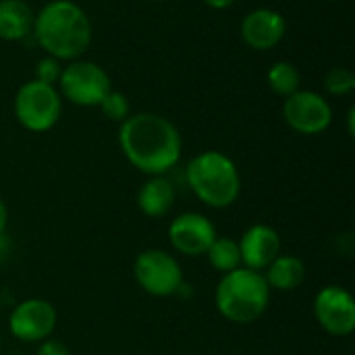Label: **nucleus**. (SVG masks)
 Masks as SVG:
<instances>
[{
    "label": "nucleus",
    "instance_id": "obj_2",
    "mask_svg": "<svg viewBox=\"0 0 355 355\" xmlns=\"http://www.w3.org/2000/svg\"><path fill=\"white\" fill-rule=\"evenodd\" d=\"M40 48L56 60H77L92 44V23L71 0H52L35 17L31 29Z\"/></svg>",
    "mask_w": 355,
    "mask_h": 355
},
{
    "label": "nucleus",
    "instance_id": "obj_9",
    "mask_svg": "<svg viewBox=\"0 0 355 355\" xmlns=\"http://www.w3.org/2000/svg\"><path fill=\"white\" fill-rule=\"evenodd\" d=\"M58 322L56 308L42 297H29L19 302L8 316V331L17 341L40 343L52 337Z\"/></svg>",
    "mask_w": 355,
    "mask_h": 355
},
{
    "label": "nucleus",
    "instance_id": "obj_22",
    "mask_svg": "<svg viewBox=\"0 0 355 355\" xmlns=\"http://www.w3.org/2000/svg\"><path fill=\"white\" fill-rule=\"evenodd\" d=\"M35 355H71V352H69V347L62 341L48 337V339H44V341L37 343Z\"/></svg>",
    "mask_w": 355,
    "mask_h": 355
},
{
    "label": "nucleus",
    "instance_id": "obj_11",
    "mask_svg": "<svg viewBox=\"0 0 355 355\" xmlns=\"http://www.w3.org/2000/svg\"><path fill=\"white\" fill-rule=\"evenodd\" d=\"M216 237L218 233L214 223L202 212H183L168 225V241L173 250L187 258L206 256Z\"/></svg>",
    "mask_w": 355,
    "mask_h": 355
},
{
    "label": "nucleus",
    "instance_id": "obj_10",
    "mask_svg": "<svg viewBox=\"0 0 355 355\" xmlns=\"http://www.w3.org/2000/svg\"><path fill=\"white\" fill-rule=\"evenodd\" d=\"M314 318L333 337H349L355 331V300L341 285H327L314 297Z\"/></svg>",
    "mask_w": 355,
    "mask_h": 355
},
{
    "label": "nucleus",
    "instance_id": "obj_23",
    "mask_svg": "<svg viewBox=\"0 0 355 355\" xmlns=\"http://www.w3.org/2000/svg\"><path fill=\"white\" fill-rule=\"evenodd\" d=\"M6 225H8V208H6L4 200L0 198V239L6 231Z\"/></svg>",
    "mask_w": 355,
    "mask_h": 355
},
{
    "label": "nucleus",
    "instance_id": "obj_14",
    "mask_svg": "<svg viewBox=\"0 0 355 355\" xmlns=\"http://www.w3.org/2000/svg\"><path fill=\"white\" fill-rule=\"evenodd\" d=\"M177 193L175 185L166 179V175L148 177V181L137 191V208L148 218H162L175 206Z\"/></svg>",
    "mask_w": 355,
    "mask_h": 355
},
{
    "label": "nucleus",
    "instance_id": "obj_20",
    "mask_svg": "<svg viewBox=\"0 0 355 355\" xmlns=\"http://www.w3.org/2000/svg\"><path fill=\"white\" fill-rule=\"evenodd\" d=\"M100 108H102V114L110 121H116V123H123L129 114H131V106H129V100L125 94L116 92V89H110L106 94V98L100 102Z\"/></svg>",
    "mask_w": 355,
    "mask_h": 355
},
{
    "label": "nucleus",
    "instance_id": "obj_4",
    "mask_svg": "<svg viewBox=\"0 0 355 355\" xmlns=\"http://www.w3.org/2000/svg\"><path fill=\"white\" fill-rule=\"evenodd\" d=\"M187 185L193 196L210 208H229L241 193V177L237 164L218 150L196 154L185 171Z\"/></svg>",
    "mask_w": 355,
    "mask_h": 355
},
{
    "label": "nucleus",
    "instance_id": "obj_13",
    "mask_svg": "<svg viewBox=\"0 0 355 355\" xmlns=\"http://www.w3.org/2000/svg\"><path fill=\"white\" fill-rule=\"evenodd\" d=\"M287 31V21L279 10L256 8L248 12L241 21V37L252 50H270L275 48Z\"/></svg>",
    "mask_w": 355,
    "mask_h": 355
},
{
    "label": "nucleus",
    "instance_id": "obj_3",
    "mask_svg": "<svg viewBox=\"0 0 355 355\" xmlns=\"http://www.w3.org/2000/svg\"><path fill=\"white\" fill-rule=\"evenodd\" d=\"M272 289L262 272L237 268L220 275L214 291V306L218 314L233 324H252L264 316L270 306Z\"/></svg>",
    "mask_w": 355,
    "mask_h": 355
},
{
    "label": "nucleus",
    "instance_id": "obj_19",
    "mask_svg": "<svg viewBox=\"0 0 355 355\" xmlns=\"http://www.w3.org/2000/svg\"><path fill=\"white\" fill-rule=\"evenodd\" d=\"M324 87L333 96H347L355 89L354 71L345 67H333L324 77Z\"/></svg>",
    "mask_w": 355,
    "mask_h": 355
},
{
    "label": "nucleus",
    "instance_id": "obj_12",
    "mask_svg": "<svg viewBox=\"0 0 355 355\" xmlns=\"http://www.w3.org/2000/svg\"><path fill=\"white\" fill-rule=\"evenodd\" d=\"M237 243L241 254V266L256 272H264L270 262L281 254V235L264 223L248 227Z\"/></svg>",
    "mask_w": 355,
    "mask_h": 355
},
{
    "label": "nucleus",
    "instance_id": "obj_7",
    "mask_svg": "<svg viewBox=\"0 0 355 355\" xmlns=\"http://www.w3.org/2000/svg\"><path fill=\"white\" fill-rule=\"evenodd\" d=\"M58 94L77 106H100L112 89L108 73L92 60H71L60 73Z\"/></svg>",
    "mask_w": 355,
    "mask_h": 355
},
{
    "label": "nucleus",
    "instance_id": "obj_17",
    "mask_svg": "<svg viewBox=\"0 0 355 355\" xmlns=\"http://www.w3.org/2000/svg\"><path fill=\"white\" fill-rule=\"evenodd\" d=\"M206 258H208L210 266L220 275H227V272H233V270L241 268L239 243H237V239H233L229 235H225V237L218 235L212 241V245L208 248Z\"/></svg>",
    "mask_w": 355,
    "mask_h": 355
},
{
    "label": "nucleus",
    "instance_id": "obj_27",
    "mask_svg": "<svg viewBox=\"0 0 355 355\" xmlns=\"http://www.w3.org/2000/svg\"><path fill=\"white\" fill-rule=\"evenodd\" d=\"M156 2H158V0H156Z\"/></svg>",
    "mask_w": 355,
    "mask_h": 355
},
{
    "label": "nucleus",
    "instance_id": "obj_5",
    "mask_svg": "<svg viewBox=\"0 0 355 355\" xmlns=\"http://www.w3.org/2000/svg\"><path fill=\"white\" fill-rule=\"evenodd\" d=\"M12 108L15 119L23 129L31 133H44L58 123L62 98L54 85L31 79L17 89Z\"/></svg>",
    "mask_w": 355,
    "mask_h": 355
},
{
    "label": "nucleus",
    "instance_id": "obj_1",
    "mask_svg": "<svg viewBox=\"0 0 355 355\" xmlns=\"http://www.w3.org/2000/svg\"><path fill=\"white\" fill-rule=\"evenodd\" d=\"M119 146L133 168L148 177L166 175L183 154L179 129L154 112L129 114L119 129Z\"/></svg>",
    "mask_w": 355,
    "mask_h": 355
},
{
    "label": "nucleus",
    "instance_id": "obj_15",
    "mask_svg": "<svg viewBox=\"0 0 355 355\" xmlns=\"http://www.w3.org/2000/svg\"><path fill=\"white\" fill-rule=\"evenodd\" d=\"M268 287L275 291H295L304 285L308 268L306 262L295 254H279L270 266L262 272Z\"/></svg>",
    "mask_w": 355,
    "mask_h": 355
},
{
    "label": "nucleus",
    "instance_id": "obj_6",
    "mask_svg": "<svg viewBox=\"0 0 355 355\" xmlns=\"http://www.w3.org/2000/svg\"><path fill=\"white\" fill-rule=\"evenodd\" d=\"M133 279L152 297H173L183 287V268L173 254L152 248L133 260Z\"/></svg>",
    "mask_w": 355,
    "mask_h": 355
},
{
    "label": "nucleus",
    "instance_id": "obj_25",
    "mask_svg": "<svg viewBox=\"0 0 355 355\" xmlns=\"http://www.w3.org/2000/svg\"><path fill=\"white\" fill-rule=\"evenodd\" d=\"M354 116L355 108H349V114H347V129H349V135H354Z\"/></svg>",
    "mask_w": 355,
    "mask_h": 355
},
{
    "label": "nucleus",
    "instance_id": "obj_21",
    "mask_svg": "<svg viewBox=\"0 0 355 355\" xmlns=\"http://www.w3.org/2000/svg\"><path fill=\"white\" fill-rule=\"evenodd\" d=\"M60 73H62L60 60H56L52 56H46V58L35 62V77L33 79L42 81V83H48V85H54V83H58Z\"/></svg>",
    "mask_w": 355,
    "mask_h": 355
},
{
    "label": "nucleus",
    "instance_id": "obj_26",
    "mask_svg": "<svg viewBox=\"0 0 355 355\" xmlns=\"http://www.w3.org/2000/svg\"><path fill=\"white\" fill-rule=\"evenodd\" d=\"M331 2H337V0H331Z\"/></svg>",
    "mask_w": 355,
    "mask_h": 355
},
{
    "label": "nucleus",
    "instance_id": "obj_16",
    "mask_svg": "<svg viewBox=\"0 0 355 355\" xmlns=\"http://www.w3.org/2000/svg\"><path fill=\"white\" fill-rule=\"evenodd\" d=\"M33 10L23 0H0V40L17 42L31 33Z\"/></svg>",
    "mask_w": 355,
    "mask_h": 355
},
{
    "label": "nucleus",
    "instance_id": "obj_8",
    "mask_svg": "<svg viewBox=\"0 0 355 355\" xmlns=\"http://www.w3.org/2000/svg\"><path fill=\"white\" fill-rule=\"evenodd\" d=\"M283 119L300 135H320L333 123V108L318 92L297 89L285 98Z\"/></svg>",
    "mask_w": 355,
    "mask_h": 355
},
{
    "label": "nucleus",
    "instance_id": "obj_24",
    "mask_svg": "<svg viewBox=\"0 0 355 355\" xmlns=\"http://www.w3.org/2000/svg\"><path fill=\"white\" fill-rule=\"evenodd\" d=\"M204 4H208L210 8H216V10H220V8H229L235 0H202Z\"/></svg>",
    "mask_w": 355,
    "mask_h": 355
},
{
    "label": "nucleus",
    "instance_id": "obj_18",
    "mask_svg": "<svg viewBox=\"0 0 355 355\" xmlns=\"http://www.w3.org/2000/svg\"><path fill=\"white\" fill-rule=\"evenodd\" d=\"M300 71L295 69V64L291 62H285V60H279L277 64L270 67L268 71V85L275 94L287 98L291 94H295L300 89Z\"/></svg>",
    "mask_w": 355,
    "mask_h": 355
}]
</instances>
